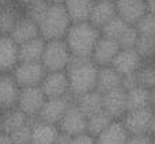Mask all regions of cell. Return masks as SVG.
Masks as SVG:
<instances>
[{
	"instance_id": "obj_30",
	"label": "cell",
	"mask_w": 155,
	"mask_h": 144,
	"mask_svg": "<svg viewBox=\"0 0 155 144\" xmlns=\"http://www.w3.org/2000/svg\"><path fill=\"white\" fill-rule=\"evenodd\" d=\"M128 26H131V25L125 23V22L123 21L121 18H118L117 15L114 16L113 19H110L109 22H107L105 26L101 27V30H99V33H101L102 37H106V38H110V40H114L116 42L118 41V38L121 37V35L124 34V31H125L127 29H128Z\"/></svg>"
},
{
	"instance_id": "obj_39",
	"label": "cell",
	"mask_w": 155,
	"mask_h": 144,
	"mask_svg": "<svg viewBox=\"0 0 155 144\" xmlns=\"http://www.w3.org/2000/svg\"><path fill=\"white\" fill-rule=\"evenodd\" d=\"M18 4H21L23 8H26V7H29V5H31V4H34V3H38V2H41V0H15Z\"/></svg>"
},
{
	"instance_id": "obj_19",
	"label": "cell",
	"mask_w": 155,
	"mask_h": 144,
	"mask_svg": "<svg viewBox=\"0 0 155 144\" xmlns=\"http://www.w3.org/2000/svg\"><path fill=\"white\" fill-rule=\"evenodd\" d=\"M127 112L154 107V90H147L143 87H134L125 91Z\"/></svg>"
},
{
	"instance_id": "obj_2",
	"label": "cell",
	"mask_w": 155,
	"mask_h": 144,
	"mask_svg": "<svg viewBox=\"0 0 155 144\" xmlns=\"http://www.w3.org/2000/svg\"><path fill=\"white\" fill-rule=\"evenodd\" d=\"M101 33L88 22L72 23L64 37V42L71 56L78 59H90Z\"/></svg>"
},
{
	"instance_id": "obj_1",
	"label": "cell",
	"mask_w": 155,
	"mask_h": 144,
	"mask_svg": "<svg viewBox=\"0 0 155 144\" xmlns=\"http://www.w3.org/2000/svg\"><path fill=\"white\" fill-rule=\"evenodd\" d=\"M65 75L68 79L70 97L74 99L95 90L98 67L91 61V59L72 57L65 70Z\"/></svg>"
},
{
	"instance_id": "obj_6",
	"label": "cell",
	"mask_w": 155,
	"mask_h": 144,
	"mask_svg": "<svg viewBox=\"0 0 155 144\" xmlns=\"http://www.w3.org/2000/svg\"><path fill=\"white\" fill-rule=\"evenodd\" d=\"M45 74L46 71L41 63H18L10 75L19 88H26L40 86Z\"/></svg>"
},
{
	"instance_id": "obj_27",
	"label": "cell",
	"mask_w": 155,
	"mask_h": 144,
	"mask_svg": "<svg viewBox=\"0 0 155 144\" xmlns=\"http://www.w3.org/2000/svg\"><path fill=\"white\" fill-rule=\"evenodd\" d=\"M31 121H34V120H30L27 116H25L23 113H22L21 110H18L16 107L15 109H11L2 114L3 132H4L5 135H10L11 132L27 125V124H30Z\"/></svg>"
},
{
	"instance_id": "obj_33",
	"label": "cell",
	"mask_w": 155,
	"mask_h": 144,
	"mask_svg": "<svg viewBox=\"0 0 155 144\" xmlns=\"http://www.w3.org/2000/svg\"><path fill=\"white\" fill-rule=\"evenodd\" d=\"M139 35H146V37H154V14H146L143 15L136 23L134 25Z\"/></svg>"
},
{
	"instance_id": "obj_13",
	"label": "cell",
	"mask_w": 155,
	"mask_h": 144,
	"mask_svg": "<svg viewBox=\"0 0 155 144\" xmlns=\"http://www.w3.org/2000/svg\"><path fill=\"white\" fill-rule=\"evenodd\" d=\"M114 7L116 15L131 26L147 14L146 0H114Z\"/></svg>"
},
{
	"instance_id": "obj_8",
	"label": "cell",
	"mask_w": 155,
	"mask_h": 144,
	"mask_svg": "<svg viewBox=\"0 0 155 144\" xmlns=\"http://www.w3.org/2000/svg\"><path fill=\"white\" fill-rule=\"evenodd\" d=\"M72 103L74 99L70 95L60 97V98H46L37 116V120L57 126L59 121L63 118V116Z\"/></svg>"
},
{
	"instance_id": "obj_3",
	"label": "cell",
	"mask_w": 155,
	"mask_h": 144,
	"mask_svg": "<svg viewBox=\"0 0 155 144\" xmlns=\"http://www.w3.org/2000/svg\"><path fill=\"white\" fill-rule=\"evenodd\" d=\"M71 21L63 4H49L44 18L38 23L40 37L45 41L64 40L68 29L71 26Z\"/></svg>"
},
{
	"instance_id": "obj_22",
	"label": "cell",
	"mask_w": 155,
	"mask_h": 144,
	"mask_svg": "<svg viewBox=\"0 0 155 144\" xmlns=\"http://www.w3.org/2000/svg\"><path fill=\"white\" fill-rule=\"evenodd\" d=\"M57 136H59V129L56 125H51L38 120H34L31 123L30 144H54Z\"/></svg>"
},
{
	"instance_id": "obj_20",
	"label": "cell",
	"mask_w": 155,
	"mask_h": 144,
	"mask_svg": "<svg viewBox=\"0 0 155 144\" xmlns=\"http://www.w3.org/2000/svg\"><path fill=\"white\" fill-rule=\"evenodd\" d=\"M11 37V40L16 44V45H21L23 42L33 40V38L40 37V30H38L37 23L29 19L26 15H23L16 25L14 26V29L11 30V33L8 34Z\"/></svg>"
},
{
	"instance_id": "obj_12",
	"label": "cell",
	"mask_w": 155,
	"mask_h": 144,
	"mask_svg": "<svg viewBox=\"0 0 155 144\" xmlns=\"http://www.w3.org/2000/svg\"><path fill=\"white\" fill-rule=\"evenodd\" d=\"M142 64L143 60L140 59L135 49H120L110 67L120 76H127V75L136 74Z\"/></svg>"
},
{
	"instance_id": "obj_42",
	"label": "cell",
	"mask_w": 155,
	"mask_h": 144,
	"mask_svg": "<svg viewBox=\"0 0 155 144\" xmlns=\"http://www.w3.org/2000/svg\"><path fill=\"white\" fill-rule=\"evenodd\" d=\"M3 123H2V114H0V135H3Z\"/></svg>"
},
{
	"instance_id": "obj_26",
	"label": "cell",
	"mask_w": 155,
	"mask_h": 144,
	"mask_svg": "<svg viewBox=\"0 0 155 144\" xmlns=\"http://www.w3.org/2000/svg\"><path fill=\"white\" fill-rule=\"evenodd\" d=\"M74 105L87 117L102 110V94L93 90L78 98H74Z\"/></svg>"
},
{
	"instance_id": "obj_5",
	"label": "cell",
	"mask_w": 155,
	"mask_h": 144,
	"mask_svg": "<svg viewBox=\"0 0 155 144\" xmlns=\"http://www.w3.org/2000/svg\"><path fill=\"white\" fill-rule=\"evenodd\" d=\"M71 56L64 40L45 41L41 64L46 72H64L70 64Z\"/></svg>"
},
{
	"instance_id": "obj_44",
	"label": "cell",
	"mask_w": 155,
	"mask_h": 144,
	"mask_svg": "<svg viewBox=\"0 0 155 144\" xmlns=\"http://www.w3.org/2000/svg\"><path fill=\"white\" fill-rule=\"evenodd\" d=\"M112 2H114V0H112Z\"/></svg>"
},
{
	"instance_id": "obj_43",
	"label": "cell",
	"mask_w": 155,
	"mask_h": 144,
	"mask_svg": "<svg viewBox=\"0 0 155 144\" xmlns=\"http://www.w3.org/2000/svg\"><path fill=\"white\" fill-rule=\"evenodd\" d=\"M10 2H12V0H0V5L5 4V3H10Z\"/></svg>"
},
{
	"instance_id": "obj_17",
	"label": "cell",
	"mask_w": 155,
	"mask_h": 144,
	"mask_svg": "<svg viewBox=\"0 0 155 144\" xmlns=\"http://www.w3.org/2000/svg\"><path fill=\"white\" fill-rule=\"evenodd\" d=\"M25 15V8L12 0L0 5V34L8 35L16 22Z\"/></svg>"
},
{
	"instance_id": "obj_25",
	"label": "cell",
	"mask_w": 155,
	"mask_h": 144,
	"mask_svg": "<svg viewBox=\"0 0 155 144\" xmlns=\"http://www.w3.org/2000/svg\"><path fill=\"white\" fill-rule=\"evenodd\" d=\"M121 87V76L113 70L110 65L107 67H98V75H97L95 91L99 94L109 93L112 90Z\"/></svg>"
},
{
	"instance_id": "obj_23",
	"label": "cell",
	"mask_w": 155,
	"mask_h": 144,
	"mask_svg": "<svg viewBox=\"0 0 155 144\" xmlns=\"http://www.w3.org/2000/svg\"><path fill=\"white\" fill-rule=\"evenodd\" d=\"M94 0H65L63 3L71 23L88 22V16H90Z\"/></svg>"
},
{
	"instance_id": "obj_14",
	"label": "cell",
	"mask_w": 155,
	"mask_h": 144,
	"mask_svg": "<svg viewBox=\"0 0 155 144\" xmlns=\"http://www.w3.org/2000/svg\"><path fill=\"white\" fill-rule=\"evenodd\" d=\"M118 51H120V46L114 40L101 35L94 46L90 59L97 67H107L112 64Z\"/></svg>"
},
{
	"instance_id": "obj_28",
	"label": "cell",
	"mask_w": 155,
	"mask_h": 144,
	"mask_svg": "<svg viewBox=\"0 0 155 144\" xmlns=\"http://www.w3.org/2000/svg\"><path fill=\"white\" fill-rule=\"evenodd\" d=\"M112 121L114 120H112L104 110L97 112L91 116H87V120H86V133H88L93 137H97L110 125Z\"/></svg>"
},
{
	"instance_id": "obj_11",
	"label": "cell",
	"mask_w": 155,
	"mask_h": 144,
	"mask_svg": "<svg viewBox=\"0 0 155 144\" xmlns=\"http://www.w3.org/2000/svg\"><path fill=\"white\" fill-rule=\"evenodd\" d=\"M102 110L112 120H121L127 113L125 90L121 87L102 94Z\"/></svg>"
},
{
	"instance_id": "obj_37",
	"label": "cell",
	"mask_w": 155,
	"mask_h": 144,
	"mask_svg": "<svg viewBox=\"0 0 155 144\" xmlns=\"http://www.w3.org/2000/svg\"><path fill=\"white\" fill-rule=\"evenodd\" d=\"M127 144H154L153 136H129Z\"/></svg>"
},
{
	"instance_id": "obj_18",
	"label": "cell",
	"mask_w": 155,
	"mask_h": 144,
	"mask_svg": "<svg viewBox=\"0 0 155 144\" xmlns=\"http://www.w3.org/2000/svg\"><path fill=\"white\" fill-rule=\"evenodd\" d=\"M114 16V2H112V0H94L93 8H91L90 16H88V23H91L94 27L101 30V27L105 26Z\"/></svg>"
},
{
	"instance_id": "obj_10",
	"label": "cell",
	"mask_w": 155,
	"mask_h": 144,
	"mask_svg": "<svg viewBox=\"0 0 155 144\" xmlns=\"http://www.w3.org/2000/svg\"><path fill=\"white\" fill-rule=\"evenodd\" d=\"M45 98H60L70 95L68 79L64 72H46L40 84Z\"/></svg>"
},
{
	"instance_id": "obj_38",
	"label": "cell",
	"mask_w": 155,
	"mask_h": 144,
	"mask_svg": "<svg viewBox=\"0 0 155 144\" xmlns=\"http://www.w3.org/2000/svg\"><path fill=\"white\" fill-rule=\"evenodd\" d=\"M70 142H71V137L65 136V135H63V133L59 132V136H57L54 144H70Z\"/></svg>"
},
{
	"instance_id": "obj_31",
	"label": "cell",
	"mask_w": 155,
	"mask_h": 144,
	"mask_svg": "<svg viewBox=\"0 0 155 144\" xmlns=\"http://www.w3.org/2000/svg\"><path fill=\"white\" fill-rule=\"evenodd\" d=\"M134 49L136 51V53L139 54L143 61H151V60H154V52H155L154 37L139 35Z\"/></svg>"
},
{
	"instance_id": "obj_9",
	"label": "cell",
	"mask_w": 155,
	"mask_h": 144,
	"mask_svg": "<svg viewBox=\"0 0 155 144\" xmlns=\"http://www.w3.org/2000/svg\"><path fill=\"white\" fill-rule=\"evenodd\" d=\"M86 120L87 117L72 103L63 116V118L59 121L57 129L60 133L68 137L79 136L82 133H86Z\"/></svg>"
},
{
	"instance_id": "obj_21",
	"label": "cell",
	"mask_w": 155,
	"mask_h": 144,
	"mask_svg": "<svg viewBox=\"0 0 155 144\" xmlns=\"http://www.w3.org/2000/svg\"><path fill=\"white\" fill-rule=\"evenodd\" d=\"M44 49H45V40L41 37L21 44L18 45L19 63H41Z\"/></svg>"
},
{
	"instance_id": "obj_7",
	"label": "cell",
	"mask_w": 155,
	"mask_h": 144,
	"mask_svg": "<svg viewBox=\"0 0 155 144\" xmlns=\"http://www.w3.org/2000/svg\"><path fill=\"white\" fill-rule=\"evenodd\" d=\"M45 99L46 98L41 91L40 86L21 88L18 95V102H16V109L21 110L30 120H37V116Z\"/></svg>"
},
{
	"instance_id": "obj_41",
	"label": "cell",
	"mask_w": 155,
	"mask_h": 144,
	"mask_svg": "<svg viewBox=\"0 0 155 144\" xmlns=\"http://www.w3.org/2000/svg\"><path fill=\"white\" fill-rule=\"evenodd\" d=\"M49 4H63L65 0H46Z\"/></svg>"
},
{
	"instance_id": "obj_16",
	"label": "cell",
	"mask_w": 155,
	"mask_h": 144,
	"mask_svg": "<svg viewBox=\"0 0 155 144\" xmlns=\"http://www.w3.org/2000/svg\"><path fill=\"white\" fill-rule=\"evenodd\" d=\"M18 63V45L10 35L0 34V75L11 74Z\"/></svg>"
},
{
	"instance_id": "obj_4",
	"label": "cell",
	"mask_w": 155,
	"mask_h": 144,
	"mask_svg": "<svg viewBox=\"0 0 155 144\" xmlns=\"http://www.w3.org/2000/svg\"><path fill=\"white\" fill-rule=\"evenodd\" d=\"M120 121L129 136H154V107L127 112Z\"/></svg>"
},
{
	"instance_id": "obj_35",
	"label": "cell",
	"mask_w": 155,
	"mask_h": 144,
	"mask_svg": "<svg viewBox=\"0 0 155 144\" xmlns=\"http://www.w3.org/2000/svg\"><path fill=\"white\" fill-rule=\"evenodd\" d=\"M33 123V121H31ZM31 123L27 125L22 126V128L16 129V131L11 132L10 136L11 142L14 144H30V136H31Z\"/></svg>"
},
{
	"instance_id": "obj_36",
	"label": "cell",
	"mask_w": 155,
	"mask_h": 144,
	"mask_svg": "<svg viewBox=\"0 0 155 144\" xmlns=\"http://www.w3.org/2000/svg\"><path fill=\"white\" fill-rule=\"evenodd\" d=\"M70 144H97V143H95V137L90 136L88 133H82L79 136L71 137Z\"/></svg>"
},
{
	"instance_id": "obj_24",
	"label": "cell",
	"mask_w": 155,
	"mask_h": 144,
	"mask_svg": "<svg viewBox=\"0 0 155 144\" xmlns=\"http://www.w3.org/2000/svg\"><path fill=\"white\" fill-rule=\"evenodd\" d=\"M129 139V135L127 129L124 128L123 123L120 120H114L110 123V125L102 132L101 135L95 137L97 144H127Z\"/></svg>"
},
{
	"instance_id": "obj_15",
	"label": "cell",
	"mask_w": 155,
	"mask_h": 144,
	"mask_svg": "<svg viewBox=\"0 0 155 144\" xmlns=\"http://www.w3.org/2000/svg\"><path fill=\"white\" fill-rule=\"evenodd\" d=\"M19 90L10 74L0 75V114L16 107Z\"/></svg>"
},
{
	"instance_id": "obj_32",
	"label": "cell",
	"mask_w": 155,
	"mask_h": 144,
	"mask_svg": "<svg viewBox=\"0 0 155 144\" xmlns=\"http://www.w3.org/2000/svg\"><path fill=\"white\" fill-rule=\"evenodd\" d=\"M48 7H49V3L46 0H41V2L34 3V4L25 8V15L29 19H31L34 23H37V26H38V23H40L41 19L45 15Z\"/></svg>"
},
{
	"instance_id": "obj_40",
	"label": "cell",
	"mask_w": 155,
	"mask_h": 144,
	"mask_svg": "<svg viewBox=\"0 0 155 144\" xmlns=\"http://www.w3.org/2000/svg\"><path fill=\"white\" fill-rule=\"evenodd\" d=\"M0 144H14V143L11 142V139H10L8 135L3 133V135H0Z\"/></svg>"
},
{
	"instance_id": "obj_34",
	"label": "cell",
	"mask_w": 155,
	"mask_h": 144,
	"mask_svg": "<svg viewBox=\"0 0 155 144\" xmlns=\"http://www.w3.org/2000/svg\"><path fill=\"white\" fill-rule=\"evenodd\" d=\"M137 38H139V34H137L136 29L134 26H128V29L124 31V34L118 38L117 44L120 49H134Z\"/></svg>"
},
{
	"instance_id": "obj_29",
	"label": "cell",
	"mask_w": 155,
	"mask_h": 144,
	"mask_svg": "<svg viewBox=\"0 0 155 144\" xmlns=\"http://www.w3.org/2000/svg\"><path fill=\"white\" fill-rule=\"evenodd\" d=\"M137 86L147 90H154L155 86V67H154V60L151 61H143L140 68L137 70L136 74Z\"/></svg>"
}]
</instances>
